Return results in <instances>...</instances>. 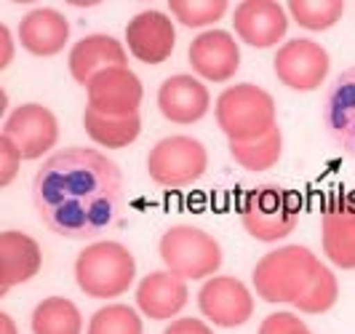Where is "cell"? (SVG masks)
Listing matches in <instances>:
<instances>
[{"instance_id": "1", "label": "cell", "mask_w": 355, "mask_h": 334, "mask_svg": "<svg viewBox=\"0 0 355 334\" xmlns=\"http://www.w3.org/2000/svg\"><path fill=\"white\" fill-rule=\"evenodd\" d=\"M33 203L43 225L70 241H89L123 211L118 163L91 147H64L43 160L33 179Z\"/></svg>"}, {"instance_id": "2", "label": "cell", "mask_w": 355, "mask_h": 334, "mask_svg": "<svg viewBox=\"0 0 355 334\" xmlns=\"http://www.w3.org/2000/svg\"><path fill=\"white\" fill-rule=\"evenodd\" d=\"M137 281V260L118 241H94L75 260V283L94 299H118Z\"/></svg>"}, {"instance_id": "3", "label": "cell", "mask_w": 355, "mask_h": 334, "mask_svg": "<svg viewBox=\"0 0 355 334\" xmlns=\"http://www.w3.org/2000/svg\"><path fill=\"white\" fill-rule=\"evenodd\" d=\"M320 260L307 247H278L257 262L251 281L257 294L270 305H294L310 278L315 276Z\"/></svg>"}, {"instance_id": "4", "label": "cell", "mask_w": 355, "mask_h": 334, "mask_svg": "<svg viewBox=\"0 0 355 334\" xmlns=\"http://www.w3.org/2000/svg\"><path fill=\"white\" fill-rule=\"evenodd\" d=\"M216 126L230 142H254L278 126L272 94L254 83L227 86L214 107Z\"/></svg>"}, {"instance_id": "5", "label": "cell", "mask_w": 355, "mask_h": 334, "mask_svg": "<svg viewBox=\"0 0 355 334\" xmlns=\"http://www.w3.org/2000/svg\"><path fill=\"white\" fill-rule=\"evenodd\" d=\"M300 198L278 185H259L241 195L238 217L251 238L262 244H278L300 225Z\"/></svg>"}, {"instance_id": "6", "label": "cell", "mask_w": 355, "mask_h": 334, "mask_svg": "<svg viewBox=\"0 0 355 334\" xmlns=\"http://www.w3.org/2000/svg\"><path fill=\"white\" fill-rule=\"evenodd\" d=\"M160 260L184 281H209L222 267V247L211 233L193 225H174L160 235Z\"/></svg>"}, {"instance_id": "7", "label": "cell", "mask_w": 355, "mask_h": 334, "mask_svg": "<svg viewBox=\"0 0 355 334\" xmlns=\"http://www.w3.org/2000/svg\"><path fill=\"white\" fill-rule=\"evenodd\" d=\"M209 169L206 147L193 137L174 134L160 140L147 156V174L160 187H187Z\"/></svg>"}, {"instance_id": "8", "label": "cell", "mask_w": 355, "mask_h": 334, "mask_svg": "<svg viewBox=\"0 0 355 334\" xmlns=\"http://www.w3.org/2000/svg\"><path fill=\"white\" fill-rule=\"evenodd\" d=\"M272 70L286 88L307 94L323 86L326 75L331 70V59L320 43L310 37H294V40H286L275 51Z\"/></svg>"}, {"instance_id": "9", "label": "cell", "mask_w": 355, "mask_h": 334, "mask_svg": "<svg viewBox=\"0 0 355 334\" xmlns=\"http://www.w3.org/2000/svg\"><path fill=\"white\" fill-rule=\"evenodd\" d=\"M3 137L17 144L24 160H37L49 156L56 142H59V121L46 105L27 102V105L14 107L6 115L3 124Z\"/></svg>"}, {"instance_id": "10", "label": "cell", "mask_w": 355, "mask_h": 334, "mask_svg": "<svg viewBox=\"0 0 355 334\" xmlns=\"http://www.w3.org/2000/svg\"><path fill=\"white\" fill-rule=\"evenodd\" d=\"M198 308L214 326L238 329L254 316V294L235 276H211L198 292Z\"/></svg>"}, {"instance_id": "11", "label": "cell", "mask_w": 355, "mask_h": 334, "mask_svg": "<svg viewBox=\"0 0 355 334\" xmlns=\"http://www.w3.org/2000/svg\"><path fill=\"white\" fill-rule=\"evenodd\" d=\"M232 27L251 49H275L288 33V11L275 0H243L232 11Z\"/></svg>"}, {"instance_id": "12", "label": "cell", "mask_w": 355, "mask_h": 334, "mask_svg": "<svg viewBox=\"0 0 355 334\" xmlns=\"http://www.w3.org/2000/svg\"><path fill=\"white\" fill-rule=\"evenodd\" d=\"M320 244L339 270H355V193L334 195L320 214Z\"/></svg>"}, {"instance_id": "13", "label": "cell", "mask_w": 355, "mask_h": 334, "mask_svg": "<svg viewBox=\"0 0 355 334\" xmlns=\"http://www.w3.org/2000/svg\"><path fill=\"white\" fill-rule=\"evenodd\" d=\"M177 46V27L168 14L147 8L125 24V49L142 65H163Z\"/></svg>"}, {"instance_id": "14", "label": "cell", "mask_w": 355, "mask_h": 334, "mask_svg": "<svg viewBox=\"0 0 355 334\" xmlns=\"http://www.w3.org/2000/svg\"><path fill=\"white\" fill-rule=\"evenodd\" d=\"M190 67L198 78L211 83H227L241 67V46L227 30H203L190 43Z\"/></svg>"}, {"instance_id": "15", "label": "cell", "mask_w": 355, "mask_h": 334, "mask_svg": "<svg viewBox=\"0 0 355 334\" xmlns=\"http://www.w3.org/2000/svg\"><path fill=\"white\" fill-rule=\"evenodd\" d=\"M86 97H89L91 110L112 118H123V115L139 112L144 86L137 78V72H131L128 67H112L91 78V83L86 86Z\"/></svg>"}, {"instance_id": "16", "label": "cell", "mask_w": 355, "mask_h": 334, "mask_svg": "<svg viewBox=\"0 0 355 334\" xmlns=\"http://www.w3.org/2000/svg\"><path fill=\"white\" fill-rule=\"evenodd\" d=\"M158 110L166 121L177 126H193L211 110V94L196 75H171L158 88Z\"/></svg>"}, {"instance_id": "17", "label": "cell", "mask_w": 355, "mask_h": 334, "mask_svg": "<svg viewBox=\"0 0 355 334\" xmlns=\"http://www.w3.org/2000/svg\"><path fill=\"white\" fill-rule=\"evenodd\" d=\"M323 126L334 144L355 158V67L331 81L323 97Z\"/></svg>"}, {"instance_id": "18", "label": "cell", "mask_w": 355, "mask_h": 334, "mask_svg": "<svg viewBox=\"0 0 355 334\" xmlns=\"http://www.w3.org/2000/svg\"><path fill=\"white\" fill-rule=\"evenodd\" d=\"M190 299L187 281L174 276L171 270L147 273L137 283V308L150 321H171L177 318Z\"/></svg>"}, {"instance_id": "19", "label": "cell", "mask_w": 355, "mask_h": 334, "mask_svg": "<svg viewBox=\"0 0 355 334\" xmlns=\"http://www.w3.org/2000/svg\"><path fill=\"white\" fill-rule=\"evenodd\" d=\"M67 65H70L72 78L80 86H89L91 78H96L99 72L112 70V67H128V49L118 37L96 33V35L80 37L72 46Z\"/></svg>"}, {"instance_id": "20", "label": "cell", "mask_w": 355, "mask_h": 334, "mask_svg": "<svg viewBox=\"0 0 355 334\" xmlns=\"http://www.w3.org/2000/svg\"><path fill=\"white\" fill-rule=\"evenodd\" d=\"M43 267V251L33 235L21 230L0 233V294H8L19 283L33 281Z\"/></svg>"}, {"instance_id": "21", "label": "cell", "mask_w": 355, "mask_h": 334, "mask_svg": "<svg viewBox=\"0 0 355 334\" xmlns=\"http://www.w3.org/2000/svg\"><path fill=\"white\" fill-rule=\"evenodd\" d=\"M19 43L33 56H56L70 43V22L56 8H33L19 22Z\"/></svg>"}, {"instance_id": "22", "label": "cell", "mask_w": 355, "mask_h": 334, "mask_svg": "<svg viewBox=\"0 0 355 334\" xmlns=\"http://www.w3.org/2000/svg\"><path fill=\"white\" fill-rule=\"evenodd\" d=\"M83 128L91 137V142H96L105 150H123L128 144L139 140L142 134V118L137 115H123V118H112V115H102L96 110L86 107L83 112Z\"/></svg>"}, {"instance_id": "23", "label": "cell", "mask_w": 355, "mask_h": 334, "mask_svg": "<svg viewBox=\"0 0 355 334\" xmlns=\"http://www.w3.org/2000/svg\"><path fill=\"white\" fill-rule=\"evenodd\" d=\"M33 334H83V316L67 297H46L30 318Z\"/></svg>"}, {"instance_id": "24", "label": "cell", "mask_w": 355, "mask_h": 334, "mask_svg": "<svg viewBox=\"0 0 355 334\" xmlns=\"http://www.w3.org/2000/svg\"><path fill=\"white\" fill-rule=\"evenodd\" d=\"M281 153H284V134L278 126L254 142H230L232 160L246 172H270L272 166H278Z\"/></svg>"}, {"instance_id": "25", "label": "cell", "mask_w": 355, "mask_h": 334, "mask_svg": "<svg viewBox=\"0 0 355 334\" xmlns=\"http://www.w3.org/2000/svg\"><path fill=\"white\" fill-rule=\"evenodd\" d=\"M339 299V281L334 276V270L329 265H318L315 276L310 278V283L304 286V292L300 294V299L294 302V308L300 313L307 316H320V313H329Z\"/></svg>"}, {"instance_id": "26", "label": "cell", "mask_w": 355, "mask_h": 334, "mask_svg": "<svg viewBox=\"0 0 355 334\" xmlns=\"http://www.w3.org/2000/svg\"><path fill=\"white\" fill-rule=\"evenodd\" d=\"M288 17L310 33H326L345 14V0H291L286 6Z\"/></svg>"}, {"instance_id": "27", "label": "cell", "mask_w": 355, "mask_h": 334, "mask_svg": "<svg viewBox=\"0 0 355 334\" xmlns=\"http://www.w3.org/2000/svg\"><path fill=\"white\" fill-rule=\"evenodd\" d=\"M86 334H144L142 316L128 305H105L89 321Z\"/></svg>"}, {"instance_id": "28", "label": "cell", "mask_w": 355, "mask_h": 334, "mask_svg": "<svg viewBox=\"0 0 355 334\" xmlns=\"http://www.w3.org/2000/svg\"><path fill=\"white\" fill-rule=\"evenodd\" d=\"M227 0H168V11L179 24L200 30L211 27L219 19L227 14Z\"/></svg>"}, {"instance_id": "29", "label": "cell", "mask_w": 355, "mask_h": 334, "mask_svg": "<svg viewBox=\"0 0 355 334\" xmlns=\"http://www.w3.org/2000/svg\"><path fill=\"white\" fill-rule=\"evenodd\" d=\"M259 334H313L297 313H270L259 326Z\"/></svg>"}, {"instance_id": "30", "label": "cell", "mask_w": 355, "mask_h": 334, "mask_svg": "<svg viewBox=\"0 0 355 334\" xmlns=\"http://www.w3.org/2000/svg\"><path fill=\"white\" fill-rule=\"evenodd\" d=\"M21 153L17 150V144L0 134V187H8L19 174L21 166Z\"/></svg>"}, {"instance_id": "31", "label": "cell", "mask_w": 355, "mask_h": 334, "mask_svg": "<svg viewBox=\"0 0 355 334\" xmlns=\"http://www.w3.org/2000/svg\"><path fill=\"white\" fill-rule=\"evenodd\" d=\"M163 334H214V329L200 318H177L166 326Z\"/></svg>"}, {"instance_id": "32", "label": "cell", "mask_w": 355, "mask_h": 334, "mask_svg": "<svg viewBox=\"0 0 355 334\" xmlns=\"http://www.w3.org/2000/svg\"><path fill=\"white\" fill-rule=\"evenodd\" d=\"M14 59V37L6 24H0V70H6Z\"/></svg>"}, {"instance_id": "33", "label": "cell", "mask_w": 355, "mask_h": 334, "mask_svg": "<svg viewBox=\"0 0 355 334\" xmlns=\"http://www.w3.org/2000/svg\"><path fill=\"white\" fill-rule=\"evenodd\" d=\"M0 334H17V324L8 313H0Z\"/></svg>"}]
</instances>
